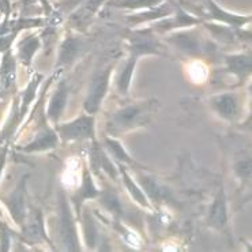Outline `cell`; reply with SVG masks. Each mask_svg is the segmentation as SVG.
Segmentation results:
<instances>
[{"label":"cell","mask_w":252,"mask_h":252,"mask_svg":"<svg viewBox=\"0 0 252 252\" xmlns=\"http://www.w3.org/2000/svg\"><path fill=\"white\" fill-rule=\"evenodd\" d=\"M154 102L146 104H136L123 108L122 111L113 115L111 120V131H126V129L134 128L138 126L147 123V120L153 113Z\"/></svg>","instance_id":"cell-1"},{"label":"cell","mask_w":252,"mask_h":252,"mask_svg":"<svg viewBox=\"0 0 252 252\" xmlns=\"http://www.w3.org/2000/svg\"><path fill=\"white\" fill-rule=\"evenodd\" d=\"M106 143H108V147L111 149L112 153L118 157L119 159H122V161H126V162H131V159L129 157H127V154L124 153V150L122 149V145L119 143V142L111 141V139H106Z\"/></svg>","instance_id":"cell-17"},{"label":"cell","mask_w":252,"mask_h":252,"mask_svg":"<svg viewBox=\"0 0 252 252\" xmlns=\"http://www.w3.org/2000/svg\"><path fill=\"white\" fill-rule=\"evenodd\" d=\"M166 0H118L115 6L126 10H149L162 4Z\"/></svg>","instance_id":"cell-11"},{"label":"cell","mask_w":252,"mask_h":252,"mask_svg":"<svg viewBox=\"0 0 252 252\" xmlns=\"http://www.w3.org/2000/svg\"><path fill=\"white\" fill-rule=\"evenodd\" d=\"M14 81H15V59L10 49L3 53L0 63V88L7 90L14 85Z\"/></svg>","instance_id":"cell-6"},{"label":"cell","mask_w":252,"mask_h":252,"mask_svg":"<svg viewBox=\"0 0 252 252\" xmlns=\"http://www.w3.org/2000/svg\"><path fill=\"white\" fill-rule=\"evenodd\" d=\"M40 1H41V3H42V6H44V10H45V14H47V15H49V11H51V8H52V7L49 6V3H48V0H40Z\"/></svg>","instance_id":"cell-19"},{"label":"cell","mask_w":252,"mask_h":252,"mask_svg":"<svg viewBox=\"0 0 252 252\" xmlns=\"http://www.w3.org/2000/svg\"><path fill=\"white\" fill-rule=\"evenodd\" d=\"M214 108L218 113L223 116V118L230 119L236 115V102L232 95L225 94V95H220L216 98L214 102Z\"/></svg>","instance_id":"cell-12"},{"label":"cell","mask_w":252,"mask_h":252,"mask_svg":"<svg viewBox=\"0 0 252 252\" xmlns=\"http://www.w3.org/2000/svg\"><path fill=\"white\" fill-rule=\"evenodd\" d=\"M11 12V0H0V14L4 17V19L10 17Z\"/></svg>","instance_id":"cell-18"},{"label":"cell","mask_w":252,"mask_h":252,"mask_svg":"<svg viewBox=\"0 0 252 252\" xmlns=\"http://www.w3.org/2000/svg\"><path fill=\"white\" fill-rule=\"evenodd\" d=\"M108 81H109V71H101L94 76L93 83L90 86V92H89L88 100L85 104V108L90 115L95 113V111L98 109L101 101L105 95L106 89H108Z\"/></svg>","instance_id":"cell-2"},{"label":"cell","mask_w":252,"mask_h":252,"mask_svg":"<svg viewBox=\"0 0 252 252\" xmlns=\"http://www.w3.org/2000/svg\"><path fill=\"white\" fill-rule=\"evenodd\" d=\"M207 1V8H209V18L214 21H220L223 24H228L232 28H241L247 22L251 21V17H244V15H235L230 12L225 11L218 6L214 0H206Z\"/></svg>","instance_id":"cell-4"},{"label":"cell","mask_w":252,"mask_h":252,"mask_svg":"<svg viewBox=\"0 0 252 252\" xmlns=\"http://www.w3.org/2000/svg\"><path fill=\"white\" fill-rule=\"evenodd\" d=\"M225 217H226V214H225V200H223V195L221 192L220 196H218L217 202H216V205H214V209L211 211V222L222 225V223H225Z\"/></svg>","instance_id":"cell-14"},{"label":"cell","mask_w":252,"mask_h":252,"mask_svg":"<svg viewBox=\"0 0 252 252\" xmlns=\"http://www.w3.org/2000/svg\"><path fill=\"white\" fill-rule=\"evenodd\" d=\"M58 143V135L52 131H45L35 138L34 142H32L29 146L24 147V152H37V150H45L49 147L56 146Z\"/></svg>","instance_id":"cell-8"},{"label":"cell","mask_w":252,"mask_h":252,"mask_svg":"<svg viewBox=\"0 0 252 252\" xmlns=\"http://www.w3.org/2000/svg\"><path fill=\"white\" fill-rule=\"evenodd\" d=\"M199 24V19L196 17H193L191 14H188L187 11H184L182 7H176V10L173 11V14H170L169 17H166L164 21H161L156 29L157 30H170L175 28H186V26H191V25Z\"/></svg>","instance_id":"cell-5"},{"label":"cell","mask_w":252,"mask_h":252,"mask_svg":"<svg viewBox=\"0 0 252 252\" xmlns=\"http://www.w3.org/2000/svg\"><path fill=\"white\" fill-rule=\"evenodd\" d=\"M18 32H10V33H6V34L0 35V53H4L7 51H10L12 42L17 37Z\"/></svg>","instance_id":"cell-16"},{"label":"cell","mask_w":252,"mask_h":252,"mask_svg":"<svg viewBox=\"0 0 252 252\" xmlns=\"http://www.w3.org/2000/svg\"><path fill=\"white\" fill-rule=\"evenodd\" d=\"M65 98H67V90H65V86L62 85L52 97V101L49 104V109H48V116L52 120H56L60 116V113L65 105Z\"/></svg>","instance_id":"cell-10"},{"label":"cell","mask_w":252,"mask_h":252,"mask_svg":"<svg viewBox=\"0 0 252 252\" xmlns=\"http://www.w3.org/2000/svg\"><path fill=\"white\" fill-rule=\"evenodd\" d=\"M81 48V42L78 38H72V37H68L67 40L63 44V49H62V56H60V60L64 62V63H70L71 60L74 59L76 56V53Z\"/></svg>","instance_id":"cell-13"},{"label":"cell","mask_w":252,"mask_h":252,"mask_svg":"<svg viewBox=\"0 0 252 252\" xmlns=\"http://www.w3.org/2000/svg\"><path fill=\"white\" fill-rule=\"evenodd\" d=\"M62 236L63 241L68 250H75L76 248V239H75V230H74V223L71 218L70 210L65 205V202L62 200Z\"/></svg>","instance_id":"cell-7"},{"label":"cell","mask_w":252,"mask_h":252,"mask_svg":"<svg viewBox=\"0 0 252 252\" xmlns=\"http://www.w3.org/2000/svg\"><path fill=\"white\" fill-rule=\"evenodd\" d=\"M59 131L65 141L85 139L93 135V119L90 116H82L72 123L64 124L63 127H60Z\"/></svg>","instance_id":"cell-3"},{"label":"cell","mask_w":252,"mask_h":252,"mask_svg":"<svg viewBox=\"0 0 252 252\" xmlns=\"http://www.w3.org/2000/svg\"><path fill=\"white\" fill-rule=\"evenodd\" d=\"M122 172H123L124 182H126V184H127V187L129 188L128 191H131V192H132V195H134V198L136 200H138L139 203H142V205H143V206H146L147 205V203H146V198L143 196V193L141 192V189L136 187L134 183H132V180H131V179H129V177L127 176V173L124 172V169H122Z\"/></svg>","instance_id":"cell-15"},{"label":"cell","mask_w":252,"mask_h":252,"mask_svg":"<svg viewBox=\"0 0 252 252\" xmlns=\"http://www.w3.org/2000/svg\"><path fill=\"white\" fill-rule=\"evenodd\" d=\"M38 45H40V42H38V38L35 35H29V37H26V38H24L22 41L19 42V45H18V55H19L21 62H24L25 64H29Z\"/></svg>","instance_id":"cell-9"}]
</instances>
